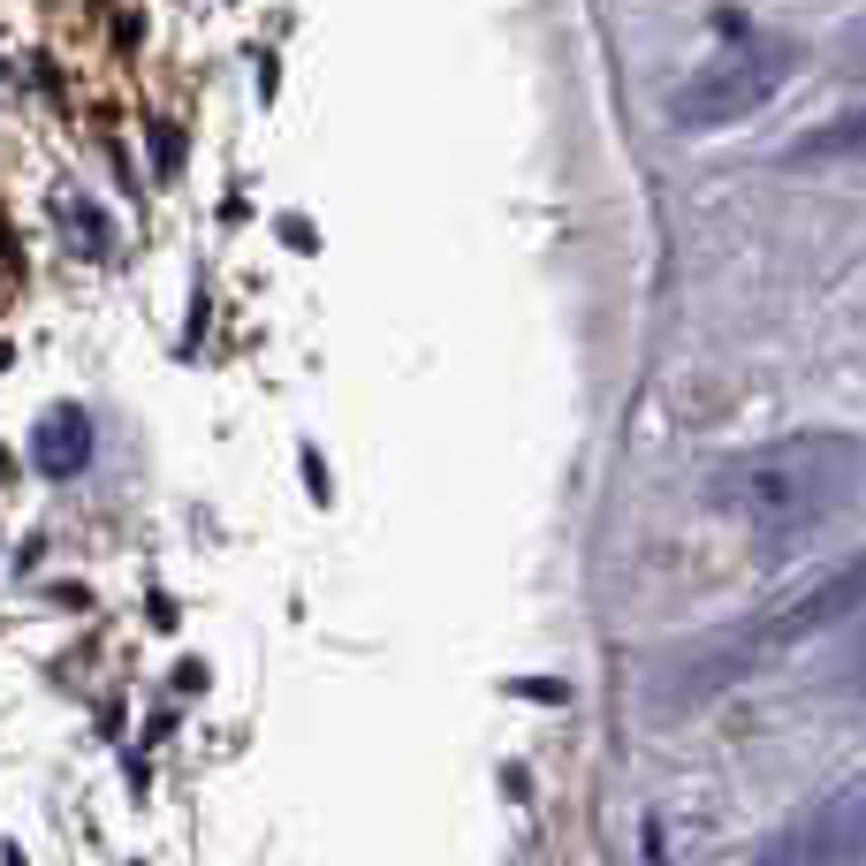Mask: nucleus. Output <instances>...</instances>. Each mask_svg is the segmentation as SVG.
Listing matches in <instances>:
<instances>
[{
  "instance_id": "nucleus-6",
  "label": "nucleus",
  "mask_w": 866,
  "mask_h": 866,
  "mask_svg": "<svg viewBox=\"0 0 866 866\" xmlns=\"http://www.w3.org/2000/svg\"><path fill=\"white\" fill-rule=\"evenodd\" d=\"M783 168H866V99L814 122V130H798L783 145Z\"/></svg>"
},
{
  "instance_id": "nucleus-4",
  "label": "nucleus",
  "mask_w": 866,
  "mask_h": 866,
  "mask_svg": "<svg viewBox=\"0 0 866 866\" xmlns=\"http://www.w3.org/2000/svg\"><path fill=\"white\" fill-rule=\"evenodd\" d=\"M752 866H866V775L821 791L806 814H791Z\"/></svg>"
},
{
  "instance_id": "nucleus-1",
  "label": "nucleus",
  "mask_w": 866,
  "mask_h": 866,
  "mask_svg": "<svg viewBox=\"0 0 866 866\" xmlns=\"http://www.w3.org/2000/svg\"><path fill=\"white\" fill-rule=\"evenodd\" d=\"M866 495V441L859 434H783L760 449H737L714 472V502L745 524L760 547H806L821 524H837Z\"/></svg>"
},
{
  "instance_id": "nucleus-8",
  "label": "nucleus",
  "mask_w": 866,
  "mask_h": 866,
  "mask_svg": "<svg viewBox=\"0 0 866 866\" xmlns=\"http://www.w3.org/2000/svg\"><path fill=\"white\" fill-rule=\"evenodd\" d=\"M844 692H859V699H866V631L852 639V662H844Z\"/></svg>"
},
{
  "instance_id": "nucleus-2",
  "label": "nucleus",
  "mask_w": 866,
  "mask_h": 866,
  "mask_svg": "<svg viewBox=\"0 0 866 866\" xmlns=\"http://www.w3.org/2000/svg\"><path fill=\"white\" fill-rule=\"evenodd\" d=\"M852 608H866V555H852L837 578H821V585L791 593L783 608H760L752 624H737V631L707 639V654H699V669H692V692H699V685H737V677H752L760 662L791 654L798 639L829 631V624H837V616H852Z\"/></svg>"
},
{
  "instance_id": "nucleus-3",
  "label": "nucleus",
  "mask_w": 866,
  "mask_h": 866,
  "mask_svg": "<svg viewBox=\"0 0 866 866\" xmlns=\"http://www.w3.org/2000/svg\"><path fill=\"white\" fill-rule=\"evenodd\" d=\"M798 38H783V31H737L707 69H692L685 84H677V99H669V122L677 130H729V122H745V115H760L791 76H798Z\"/></svg>"
},
{
  "instance_id": "nucleus-7",
  "label": "nucleus",
  "mask_w": 866,
  "mask_h": 866,
  "mask_svg": "<svg viewBox=\"0 0 866 866\" xmlns=\"http://www.w3.org/2000/svg\"><path fill=\"white\" fill-rule=\"evenodd\" d=\"M837 69H844V76H866V8L844 23V38H837Z\"/></svg>"
},
{
  "instance_id": "nucleus-5",
  "label": "nucleus",
  "mask_w": 866,
  "mask_h": 866,
  "mask_svg": "<svg viewBox=\"0 0 866 866\" xmlns=\"http://www.w3.org/2000/svg\"><path fill=\"white\" fill-rule=\"evenodd\" d=\"M31 464L46 479H76L92 464V411L84 403H54L38 426H31Z\"/></svg>"
}]
</instances>
